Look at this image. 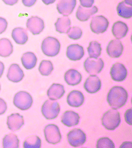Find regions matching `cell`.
Wrapping results in <instances>:
<instances>
[{"mask_svg":"<svg viewBox=\"0 0 132 148\" xmlns=\"http://www.w3.org/2000/svg\"><path fill=\"white\" fill-rule=\"evenodd\" d=\"M60 111V105L58 101L47 100L43 104L41 112L47 120H53L58 117Z\"/></svg>","mask_w":132,"mask_h":148,"instance_id":"277c9868","label":"cell"},{"mask_svg":"<svg viewBox=\"0 0 132 148\" xmlns=\"http://www.w3.org/2000/svg\"><path fill=\"white\" fill-rule=\"evenodd\" d=\"M46 141L52 145H56L61 140L62 136L59 128L55 124H50L44 129Z\"/></svg>","mask_w":132,"mask_h":148,"instance_id":"8992f818","label":"cell"},{"mask_svg":"<svg viewBox=\"0 0 132 148\" xmlns=\"http://www.w3.org/2000/svg\"><path fill=\"white\" fill-rule=\"evenodd\" d=\"M116 10L118 15L122 18L127 19L132 17V6L127 5L124 1H121L118 4Z\"/></svg>","mask_w":132,"mask_h":148,"instance_id":"f1b7e54d","label":"cell"},{"mask_svg":"<svg viewBox=\"0 0 132 148\" xmlns=\"http://www.w3.org/2000/svg\"><path fill=\"white\" fill-rule=\"evenodd\" d=\"M11 36L14 41L19 45H24L28 40L27 32L25 29L22 27L14 28L12 30Z\"/></svg>","mask_w":132,"mask_h":148,"instance_id":"cb8c5ba5","label":"cell"},{"mask_svg":"<svg viewBox=\"0 0 132 148\" xmlns=\"http://www.w3.org/2000/svg\"><path fill=\"white\" fill-rule=\"evenodd\" d=\"M61 44L55 37L49 36L43 41L41 49L43 53L48 57H54L60 52Z\"/></svg>","mask_w":132,"mask_h":148,"instance_id":"3957f363","label":"cell"},{"mask_svg":"<svg viewBox=\"0 0 132 148\" xmlns=\"http://www.w3.org/2000/svg\"><path fill=\"white\" fill-rule=\"evenodd\" d=\"M98 12V8L95 6L90 8H85L79 6L76 12V17L79 21L86 22L90 19L91 16Z\"/></svg>","mask_w":132,"mask_h":148,"instance_id":"ffe728a7","label":"cell"},{"mask_svg":"<svg viewBox=\"0 0 132 148\" xmlns=\"http://www.w3.org/2000/svg\"><path fill=\"white\" fill-rule=\"evenodd\" d=\"M67 136L69 143L73 147L83 145L87 141L86 134L81 129H73L68 133Z\"/></svg>","mask_w":132,"mask_h":148,"instance_id":"52a82bcc","label":"cell"},{"mask_svg":"<svg viewBox=\"0 0 132 148\" xmlns=\"http://www.w3.org/2000/svg\"><path fill=\"white\" fill-rule=\"evenodd\" d=\"M77 4L76 0H59L56 9L60 14L68 16L73 12Z\"/></svg>","mask_w":132,"mask_h":148,"instance_id":"7c38bea8","label":"cell"},{"mask_svg":"<svg viewBox=\"0 0 132 148\" xmlns=\"http://www.w3.org/2000/svg\"><path fill=\"white\" fill-rule=\"evenodd\" d=\"M84 55V48L79 44H72L67 48L66 56L71 61H79L83 58Z\"/></svg>","mask_w":132,"mask_h":148,"instance_id":"9a60e30c","label":"cell"},{"mask_svg":"<svg viewBox=\"0 0 132 148\" xmlns=\"http://www.w3.org/2000/svg\"><path fill=\"white\" fill-rule=\"evenodd\" d=\"M87 51L89 56L91 58L98 59L101 55L102 48L101 44L97 41H92L89 43Z\"/></svg>","mask_w":132,"mask_h":148,"instance_id":"f546056e","label":"cell"},{"mask_svg":"<svg viewBox=\"0 0 132 148\" xmlns=\"http://www.w3.org/2000/svg\"><path fill=\"white\" fill-rule=\"evenodd\" d=\"M3 1L6 5L13 6L18 3V0H3Z\"/></svg>","mask_w":132,"mask_h":148,"instance_id":"ab89813d","label":"cell"},{"mask_svg":"<svg viewBox=\"0 0 132 148\" xmlns=\"http://www.w3.org/2000/svg\"><path fill=\"white\" fill-rule=\"evenodd\" d=\"M67 34L70 39L77 40L80 38L83 34V32L80 27L74 26L70 28Z\"/></svg>","mask_w":132,"mask_h":148,"instance_id":"836d02e7","label":"cell"},{"mask_svg":"<svg viewBox=\"0 0 132 148\" xmlns=\"http://www.w3.org/2000/svg\"><path fill=\"white\" fill-rule=\"evenodd\" d=\"M8 22L5 19L0 17V35L4 32L7 29Z\"/></svg>","mask_w":132,"mask_h":148,"instance_id":"e575fe53","label":"cell"},{"mask_svg":"<svg viewBox=\"0 0 132 148\" xmlns=\"http://www.w3.org/2000/svg\"><path fill=\"white\" fill-rule=\"evenodd\" d=\"M129 29V27L125 23L121 21H117L113 24L112 33L117 39H120L126 36Z\"/></svg>","mask_w":132,"mask_h":148,"instance_id":"7402d4cb","label":"cell"},{"mask_svg":"<svg viewBox=\"0 0 132 148\" xmlns=\"http://www.w3.org/2000/svg\"><path fill=\"white\" fill-rule=\"evenodd\" d=\"M42 1L43 3L45 4L46 5H49L55 3L56 0H42Z\"/></svg>","mask_w":132,"mask_h":148,"instance_id":"7bdbcfd3","label":"cell"},{"mask_svg":"<svg viewBox=\"0 0 132 148\" xmlns=\"http://www.w3.org/2000/svg\"><path fill=\"white\" fill-rule=\"evenodd\" d=\"M24 123L23 117L19 114H12L8 116L7 124L8 128L12 132H16L20 130L24 125Z\"/></svg>","mask_w":132,"mask_h":148,"instance_id":"e0dca14e","label":"cell"},{"mask_svg":"<svg viewBox=\"0 0 132 148\" xmlns=\"http://www.w3.org/2000/svg\"><path fill=\"white\" fill-rule=\"evenodd\" d=\"M3 145L4 148H18L19 147V140L16 135L10 133L4 136Z\"/></svg>","mask_w":132,"mask_h":148,"instance_id":"83f0119b","label":"cell"},{"mask_svg":"<svg viewBox=\"0 0 132 148\" xmlns=\"http://www.w3.org/2000/svg\"><path fill=\"white\" fill-rule=\"evenodd\" d=\"M13 52V46L10 40L7 38L0 39V56L7 58Z\"/></svg>","mask_w":132,"mask_h":148,"instance_id":"4316f807","label":"cell"},{"mask_svg":"<svg viewBox=\"0 0 132 148\" xmlns=\"http://www.w3.org/2000/svg\"><path fill=\"white\" fill-rule=\"evenodd\" d=\"M7 110V105L3 99L0 98V115L5 113Z\"/></svg>","mask_w":132,"mask_h":148,"instance_id":"74e56055","label":"cell"},{"mask_svg":"<svg viewBox=\"0 0 132 148\" xmlns=\"http://www.w3.org/2000/svg\"><path fill=\"white\" fill-rule=\"evenodd\" d=\"M104 66V63L101 58L94 59L88 58L84 63L85 71L91 75H96L101 72Z\"/></svg>","mask_w":132,"mask_h":148,"instance_id":"9c48e42d","label":"cell"},{"mask_svg":"<svg viewBox=\"0 0 132 148\" xmlns=\"http://www.w3.org/2000/svg\"><path fill=\"white\" fill-rule=\"evenodd\" d=\"M129 95L127 91L122 87H113L108 92L107 101L112 109H119L122 107L127 102Z\"/></svg>","mask_w":132,"mask_h":148,"instance_id":"6da1fadb","label":"cell"},{"mask_svg":"<svg viewBox=\"0 0 132 148\" xmlns=\"http://www.w3.org/2000/svg\"><path fill=\"white\" fill-rule=\"evenodd\" d=\"M26 27L33 35H39L45 29V23L38 16H31L27 20Z\"/></svg>","mask_w":132,"mask_h":148,"instance_id":"8fae6325","label":"cell"},{"mask_svg":"<svg viewBox=\"0 0 132 148\" xmlns=\"http://www.w3.org/2000/svg\"><path fill=\"white\" fill-rule=\"evenodd\" d=\"M36 0H22V3L27 7H31L35 5Z\"/></svg>","mask_w":132,"mask_h":148,"instance_id":"f35d334b","label":"cell"},{"mask_svg":"<svg viewBox=\"0 0 132 148\" xmlns=\"http://www.w3.org/2000/svg\"><path fill=\"white\" fill-rule=\"evenodd\" d=\"M101 120L102 125L107 130H115L121 123L120 113L116 110H108L104 113Z\"/></svg>","mask_w":132,"mask_h":148,"instance_id":"7a4b0ae2","label":"cell"},{"mask_svg":"<svg viewBox=\"0 0 132 148\" xmlns=\"http://www.w3.org/2000/svg\"><path fill=\"white\" fill-rule=\"evenodd\" d=\"M124 2L127 5H129L130 6H132V0H124Z\"/></svg>","mask_w":132,"mask_h":148,"instance_id":"ee69618b","label":"cell"},{"mask_svg":"<svg viewBox=\"0 0 132 148\" xmlns=\"http://www.w3.org/2000/svg\"><path fill=\"white\" fill-rule=\"evenodd\" d=\"M110 75L112 79L117 82H121L126 79L127 71L124 65L117 62L111 69Z\"/></svg>","mask_w":132,"mask_h":148,"instance_id":"30bf717a","label":"cell"},{"mask_svg":"<svg viewBox=\"0 0 132 148\" xmlns=\"http://www.w3.org/2000/svg\"><path fill=\"white\" fill-rule=\"evenodd\" d=\"M132 110L129 109L127 110L125 113V121L126 123H128L130 125L132 124Z\"/></svg>","mask_w":132,"mask_h":148,"instance_id":"d590c367","label":"cell"},{"mask_svg":"<svg viewBox=\"0 0 132 148\" xmlns=\"http://www.w3.org/2000/svg\"><path fill=\"white\" fill-rule=\"evenodd\" d=\"M41 144L42 141L39 137L36 135H33L26 139L23 143V148H40Z\"/></svg>","mask_w":132,"mask_h":148,"instance_id":"4dcf8cb0","label":"cell"},{"mask_svg":"<svg viewBox=\"0 0 132 148\" xmlns=\"http://www.w3.org/2000/svg\"><path fill=\"white\" fill-rule=\"evenodd\" d=\"M132 147V143L131 142H126L123 143L121 145L120 148H131Z\"/></svg>","mask_w":132,"mask_h":148,"instance_id":"60d3db41","label":"cell"},{"mask_svg":"<svg viewBox=\"0 0 132 148\" xmlns=\"http://www.w3.org/2000/svg\"><path fill=\"white\" fill-rule=\"evenodd\" d=\"M96 146L97 148H115V147L114 143L107 137L100 138L97 141Z\"/></svg>","mask_w":132,"mask_h":148,"instance_id":"d6a6232c","label":"cell"},{"mask_svg":"<svg viewBox=\"0 0 132 148\" xmlns=\"http://www.w3.org/2000/svg\"><path fill=\"white\" fill-rule=\"evenodd\" d=\"M85 97L83 94L78 90H72L67 97V103L70 106L78 108L84 103Z\"/></svg>","mask_w":132,"mask_h":148,"instance_id":"ac0fdd59","label":"cell"},{"mask_svg":"<svg viewBox=\"0 0 132 148\" xmlns=\"http://www.w3.org/2000/svg\"><path fill=\"white\" fill-rule=\"evenodd\" d=\"M0 90H1V85H0Z\"/></svg>","mask_w":132,"mask_h":148,"instance_id":"f6af8a7d","label":"cell"},{"mask_svg":"<svg viewBox=\"0 0 132 148\" xmlns=\"http://www.w3.org/2000/svg\"><path fill=\"white\" fill-rule=\"evenodd\" d=\"M124 50V47L121 41L118 39L111 40L107 46V52L111 58H117L121 56Z\"/></svg>","mask_w":132,"mask_h":148,"instance_id":"4fadbf2b","label":"cell"},{"mask_svg":"<svg viewBox=\"0 0 132 148\" xmlns=\"http://www.w3.org/2000/svg\"><path fill=\"white\" fill-rule=\"evenodd\" d=\"M81 74L76 69H70L65 72L64 79L66 84L70 86H76L82 81Z\"/></svg>","mask_w":132,"mask_h":148,"instance_id":"44dd1931","label":"cell"},{"mask_svg":"<svg viewBox=\"0 0 132 148\" xmlns=\"http://www.w3.org/2000/svg\"><path fill=\"white\" fill-rule=\"evenodd\" d=\"M24 77L23 71L19 65L14 63L10 66L7 75L10 81L17 83L21 81Z\"/></svg>","mask_w":132,"mask_h":148,"instance_id":"2e32d148","label":"cell"},{"mask_svg":"<svg viewBox=\"0 0 132 148\" xmlns=\"http://www.w3.org/2000/svg\"><path fill=\"white\" fill-rule=\"evenodd\" d=\"M33 98L28 92L21 91L14 95L13 103L14 106L21 110H26L32 105Z\"/></svg>","mask_w":132,"mask_h":148,"instance_id":"5b68a950","label":"cell"},{"mask_svg":"<svg viewBox=\"0 0 132 148\" xmlns=\"http://www.w3.org/2000/svg\"><path fill=\"white\" fill-rule=\"evenodd\" d=\"M80 116L78 114L72 110L66 111L63 114L61 122L68 127L77 125L79 123Z\"/></svg>","mask_w":132,"mask_h":148,"instance_id":"d6986e66","label":"cell"},{"mask_svg":"<svg viewBox=\"0 0 132 148\" xmlns=\"http://www.w3.org/2000/svg\"><path fill=\"white\" fill-rule=\"evenodd\" d=\"M52 63L50 61L43 60L40 64L38 70L40 73L43 76H48L53 71Z\"/></svg>","mask_w":132,"mask_h":148,"instance_id":"1f68e13d","label":"cell"},{"mask_svg":"<svg viewBox=\"0 0 132 148\" xmlns=\"http://www.w3.org/2000/svg\"><path fill=\"white\" fill-rule=\"evenodd\" d=\"M71 22L67 16L58 18L55 23L56 30L61 34H67L71 28Z\"/></svg>","mask_w":132,"mask_h":148,"instance_id":"484cf974","label":"cell"},{"mask_svg":"<svg viewBox=\"0 0 132 148\" xmlns=\"http://www.w3.org/2000/svg\"><path fill=\"white\" fill-rule=\"evenodd\" d=\"M109 23L108 20L103 16L93 17L90 23V29L91 31L96 34L105 32L107 29Z\"/></svg>","mask_w":132,"mask_h":148,"instance_id":"ba28073f","label":"cell"},{"mask_svg":"<svg viewBox=\"0 0 132 148\" xmlns=\"http://www.w3.org/2000/svg\"><path fill=\"white\" fill-rule=\"evenodd\" d=\"M4 69H5V66H4L3 63L0 61V78H1L3 74Z\"/></svg>","mask_w":132,"mask_h":148,"instance_id":"b9f144b4","label":"cell"},{"mask_svg":"<svg viewBox=\"0 0 132 148\" xmlns=\"http://www.w3.org/2000/svg\"><path fill=\"white\" fill-rule=\"evenodd\" d=\"M101 80L96 75H90L85 82L84 87L88 93H96L101 89Z\"/></svg>","mask_w":132,"mask_h":148,"instance_id":"5bb4252c","label":"cell"},{"mask_svg":"<svg viewBox=\"0 0 132 148\" xmlns=\"http://www.w3.org/2000/svg\"><path fill=\"white\" fill-rule=\"evenodd\" d=\"M81 6L85 8H90L94 3V0H79Z\"/></svg>","mask_w":132,"mask_h":148,"instance_id":"8d00e7d4","label":"cell"},{"mask_svg":"<svg viewBox=\"0 0 132 148\" xmlns=\"http://www.w3.org/2000/svg\"><path fill=\"white\" fill-rule=\"evenodd\" d=\"M37 59L34 53L28 52L23 54L21 58V62L23 66L26 69H32L36 66Z\"/></svg>","mask_w":132,"mask_h":148,"instance_id":"d4e9b609","label":"cell"},{"mask_svg":"<svg viewBox=\"0 0 132 148\" xmlns=\"http://www.w3.org/2000/svg\"><path fill=\"white\" fill-rule=\"evenodd\" d=\"M65 93L64 86L60 84H53L47 91V96L52 100L60 99Z\"/></svg>","mask_w":132,"mask_h":148,"instance_id":"603a6c76","label":"cell"}]
</instances>
